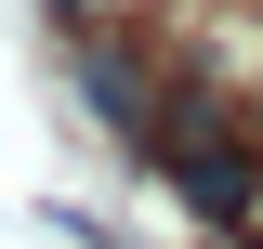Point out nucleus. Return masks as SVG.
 <instances>
[{
    "instance_id": "nucleus-1",
    "label": "nucleus",
    "mask_w": 263,
    "mask_h": 249,
    "mask_svg": "<svg viewBox=\"0 0 263 249\" xmlns=\"http://www.w3.org/2000/svg\"><path fill=\"white\" fill-rule=\"evenodd\" d=\"M79 105H92V118L105 131H158V66H145V53H132V39H79Z\"/></svg>"
},
{
    "instance_id": "nucleus-2",
    "label": "nucleus",
    "mask_w": 263,
    "mask_h": 249,
    "mask_svg": "<svg viewBox=\"0 0 263 249\" xmlns=\"http://www.w3.org/2000/svg\"><path fill=\"white\" fill-rule=\"evenodd\" d=\"M250 249H263V210H250Z\"/></svg>"
}]
</instances>
